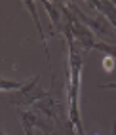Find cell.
<instances>
[{
	"instance_id": "6da1fadb",
	"label": "cell",
	"mask_w": 116,
	"mask_h": 135,
	"mask_svg": "<svg viewBox=\"0 0 116 135\" xmlns=\"http://www.w3.org/2000/svg\"><path fill=\"white\" fill-rule=\"evenodd\" d=\"M38 82H40V74L32 76L31 80H27V82H23L21 89H15V91L6 95V103H10L13 107H34L38 101H42V99L51 97L50 91H46V89H42L38 86Z\"/></svg>"
},
{
	"instance_id": "7a4b0ae2",
	"label": "cell",
	"mask_w": 116,
	"mask_h": 135,
	"mask_svg": "<svg viewBox=\"0 0 116 135\" xmlns=\"http://www.w3.org/2000/svg\"><path fill=\"white\" fill-rule=\"evenodd\" d=\"M67 4L70 8V12L76 15V19L82 25H86L95 36H103V38H109V40H112L116 36V31L112 29V25L109 23V19H107L105 15H101L99 12H95V15H86L82 10H80V6L76 2H67Z\"/></svg>"
},
{
	"instance_id": "3957f363",
	"label": "cell",
	"mask_w": 116,
	"mask_h": 135,
	"mask_svg": "<svg viewBox=\"0 0 116 135\" xmlns=\"http://www.w3.org/2000/svg\"><path fill=\"white\" fill-rule=\"evenodd\" d=\"M67 6H69V4H67ZM69 10H70V8H69ZM69 21H70V32H72V38H74V42H76V46L82 50L84 53H88L90 50H95L99 38H97L86 25L80 23L72 12L69 13Z\"/></svg>"
},
{
	"instance_id": "277c9868",
	"label": "cell",
	"mask_w": 116,
	"mask_h": 135,
	"mask_svg": "<svg viewBox=\"0 0 116 135\" xmlns=\"http://www.w3.org/2000/svg\"><path fill=\"white\" fill-rule=\"evenodd\" d=\"M90 8H93L95 12H99L101 15H105L109 23L112 25V29L116 31V2H110V0H90V2H86Z\"/></svg>"
},
{
	"instance_id": "5b68a950",
	"label": "cell",
	"mask_w": 116,
	"mask_h": 135,
	"mask_svg": "<svg viewBox=\"0 0 116 135\" xmlns=\"http://www.w3.org/2000/svg\"><path fill=\"white\" fill-rule=\"evenodd\" d=\"M25 6L29 8V13H31V17H32L34 25H36V31L40 32V38H42V44H44V51H46V55L50 57V51H48V42H46V34H44V31H42V25H40L38 13H36V2H32V0H27Z\"/></svg>"
},
{
	"instance_id": "8992f818",
	"label": "cell",
	"mask_w": 116,
	"mask_h": 135,
	"mask_svg": "<svg viewBox=\"0 0 116 135\" xmlns=\"http://www.w3.org/2000/svg\"><path fill=\"white\" fill-rule=\"evenodd\" d=\"M95 50L97 51H101V53H105V57H110L112 61H116V46L112 42H97V46H95Z\"/></svg>"
},
{
	"instance_id": "52a82bcc",
	"label": "cell",
	"mask_w": 116,
	"mask_h": 135,
	"mask_svg": "<svg viewBox=\"0 0 116 135\" xmlns=\"http://www.w3.org/2000/svg\"><path fill=\"white\" fill-rule=\"evenodd\" d=\"M21 88H23L21 82H13V80L0 78V91H15V89H21Z\"/></svg>"
},
{
	"instance_id": "ba28073f",
	"label": "cell",
	"mask_w": 116,
	"mask_h": 135,
	"mask_svg": "<svg viewBox=\"0 0 116 135\" xmlns=\"http://www.w3.org/2000/svg\"><path fill=\"white\" fill-rule=\"evenodd\" d=\"M101 89H116V84L114 82H109V84H103V86H99Z\"/></svg>"
},
{
	"instance_id": "9c48e42d",
	"label": "cell",
	"mask_w": 116,
	"mask_h": 135,
	"mask_svg": "<svg viewBox=\"0 0 116 135\" xmlns=\"http://www.w3.org/2000/svg\"><path fill=\"white\" fill-rule=\"evenodd\" d=\"M110 135H116V120H114V124H112V131H110Z\"/></svg>"
},
{
	"instance_id": "30bf717a",
	"label": "cell",
	"mask_w": 116,
	"mask_h": 135,
	"mask_svg": "<svg viewBox=\"0 0 116 135\" xmlns=\"http://www.w3.org/2000/svg\"><path fill=\"white\" fill-rule=\"evenodd\" d=\"M0 135H6V133H4V131H0Z\"/></svg>"
},
{
	"instance_id": "8fae6325",
	"label": "cell",
	"mask_w": 116,
	"mask_h": 135,
	"mask_svg": "<svg viewBox=\"0 0 116 135\" xmlns=\"http://www.w3.org/2000/svg\"><path fill=\"white\" fill-rule=\"evenodd\" d=\"M95 135H97V133H95Z\"/></svg>"
}]
</instances>
